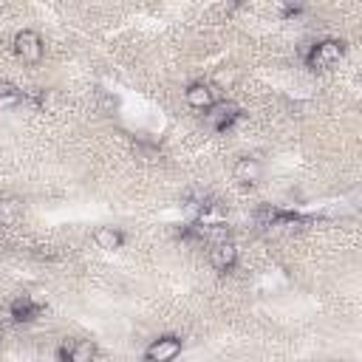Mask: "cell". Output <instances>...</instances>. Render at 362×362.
Instances as JSON below:
<instances>
[{
	"label": "cell",
	"instance_id": "obj_1",
	"mask_svg": "<svg viewBox=\"0 0 362 362\" xmlns=\"http://www.w3.org/2000/svg\"><path fill=\"white\" fill-rule=\"evenodd\" d=\"M342 57H345V45H342L339 40H320V42H314L311 51L305 54V62H308V68H314V71H325V68L337 65Z\"/></svg>",
	"mask_w": 362,
	"mask_h": 362
},
{
	"label": "cell",
	"instance_id": "obj_2",
	"mask_svg": "<svg viewBox=\"0 0 362 362\" xmlns=\"http://www.w3.org/2000/svg\"><path fill=\"white\" fill-rule=\"evenodd\" d=\"M181 351H184V339L175 334H164L144 348V359L147 362H175L181 356Z\"/></svg>",
	"mask_w": 362,
	"mask_h": 362
},
{
	"label": "cell",
	"instance_id": "obj_3",
	"mask_svg": "<svg viewBox=\"0 0 362 362\" xmlns=\"http://www.w3.org/2000/svg\"><path fill=\"white\" fill-rule=\"evenodd\" d=\"M42 51H45V45H42V37L37 31L23 28V31L14 34V54L23 62H40L42 59Z\"/></svg>",
	"mask_w": 362,
	"mask_h": 362
},
{
	"label": "cell",
	"instance_id": "obj_4",
	"mask_svg": "<svg viewBox=\"0 0 362 362\" xmlns=\"http://www.w3.org/2000/svg\"><path fill=\"white\" fill-rule=\"evenodd\" d=\"M238 116H240V110H238V105H232V102H215L206 113H204V119H206V124L212 127V130H229L235 122H238Z\"/></svg>",
	"mask_w": 362,
	"mask_h": 362
},
{
	"label": "cell",
	"instance_id": "obj_5",
	"mask_svg": "<svg viewBox=\"0 0 362 362\" xmlns=\"http://www.w3.org/2000/svg\"><path fill=\"white\" fill-rule=\"evenodd\" d=\"M42 305H45V297H42L40 291H34V294H23V297H17V300L11 303V317H14L17 322H31V320L40 317Z\"/></svg>",
	"mask_w": 362,
	"mask_h": 362
},
{
	"label": "cell",
	"instance_id": "obj_6",
	"mask_svg": "<svg viewBox=\"0 0 362 362\" xmlns=\"http://www.w3.org/2000/svg\"><path fill=\"white\" fill-rule=\"evenodd\" d=\"M184 102L192 107V110H209L218 99H215V88L209 85V82H192V85H187V90H184Z\"/></svg>",
	"mask_w": 362,
	"mask_h": 362
},
{
	"label": "cell",
	"instance_id": "obj_7",
	"mask_svg": "<svg viewBox=\"0 0 362 362\" xmlns=\"http://www.w3.org/2000/svg\"><path fill=\"white\" fill-rule=\"evenodd\" d=\"M209 263H212L215 272H229L238 263V246L232 240L209 243Z\"/></svg>",
	"mask_w": 362,
	"mask_h": 362
},
{
	"label": "cell",
	"instance_id": "obj_8",
	"mask_svg": "<svg viewBox=\"0 0 362 362\" xmlns=\"http://www.w3.org/2000/svg\"><path fill=\"white\" fill-rule=\"evenodd\" d=\"M59 356H62V362H93L96 345L90 339H76V342L62 345L59 348Z\"/></svg>",
	"mask_w": 362,
	"mask_h": 362
},
{
	"label": "cell",
	"instance_id": "obj_9",
	"mask_svg": "<svg viewBox=\"0 0 362 362\" xmlns=\"http://www.w3.org/2000/svg\"><path fill=\"white\" fill-rule=\"evenodd\" d=\"M260 173H263V167H260V161L257 158H238L235 161V167H232V175H235V181H240V184H257L260 181Z\"/></svg>",
	"mask_w": 362,
	"mask_h": 362
},
{
	"label": "cell",
	"instance_id": "obj_10",
	"mask_svg": "<svg viewBox=\"0 0 362 362\" xmlns=\"http://www.w3.org/2000/svg\"><path fill=\"white\" fill-rule=\"evenodd\" d=\"M93 240H96L99 249H105V252H116V249H122L124 235H122L116 226H96V229H93Z\"/></svg>",
	"mask_w": 362,
	"mask_h": 362
},
{
	"label": "cell",
	"instance_id": "obj_11",
	"mask_svg": "<svg viewBox=\"0 0 362 362\" xmlns=\"http://www.w3.org/2000/svg\"><path fill=\"white\" fill-rule=\"evenodd\" d=\"M23 93H25V90H20L17 85L0 82V105H20V102H23Z\"/></svg>",
	"mask_w": 362,
	"mask_h": 362
},
{
	"label": "cell",
	"instance_id": "obj_12",
	"mask_svg": "<svg viewBox=\"0 0 362 362\" xmlns=\"http://www.w3.org/2000/svg\"><path fill=\"white\" fill-rule=\"evenodd\" d=\"M0 209H3V201H0Z\"/></svg>",
	"mask_w": 362,
	"mask_h": 362
}]
</instances>
